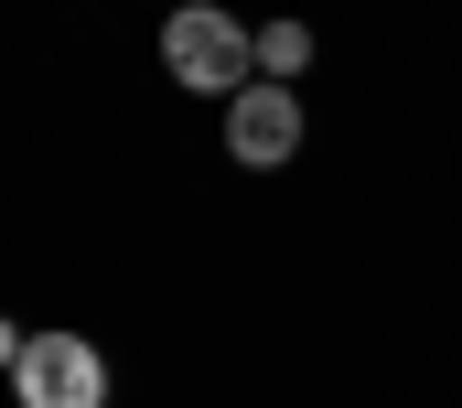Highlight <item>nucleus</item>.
<instances>
[{"mask_svg": "<svg viewBox=\"0 0 462 408\" xmlns=\"http://www.w3.org/2000/svg\"><path fill=\"white\" fill-rule=\"evenodd\" d=\"M162 65H172L194 97H236V87H247V65H258V32H247L236 11H205V0H183V11L162 22Z\"/></svg>", "mask_w": 462, "mask_h": 408, "instance_id": "f257e3e1", "label": "nucleus"}, {"mask_svg": "<svg viewBox=\"0 0 462 408\" xmlns=\"http://www.w3.org/2000/svg\"><path fill=\"white\" fill-rule=\"evenodd\" d=\"M11 398L22 408H108V355L87 333H11Z\"/></svg>", "mask_w": 462, "mask_h": 408, "instance_id": "f03ea898", "label": "nucleus"}, {"mask_svg": "<svg viewBox=\"0 0 462 408\" xmlns=\"http://www.w3.org/2000/svg\"><path fill=\"white\" fill-rule=\"evenodd\" d=\"M226 151L247 162V172H280V162L301 151V97H291V87H269V76H258V87H236V97H226Z\"/></svg>", "mask_w": 462, "mask_h": 408, "instance_id": "7ed1b4c3", "label": "nucleus"}, {"mask_svg": "<svg viewBox=\"0 0 462 408\" xmlns=\"http://www.w3.org/2000/svg\"><path fill=\"white\" fill-rule=\"evenodd\" d=\"M301 65H312V32H301V22H258V76H269V87H291Z\"/></svg>", "mask_w": 462, "mask_h": 408, "instance_id": "20e7f679", "label": "nucleus"}]
</instances>
